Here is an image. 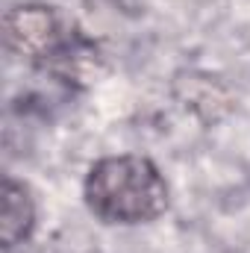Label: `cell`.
Returning a JSON list of instances; mask_svg holds the SVG:
<instances>
[{
	"label": "cell",
	"instance_id": "3",
	"mask_svg": "<svg viewBox=\"0 0 250 253\" xmlns=\"http://www.w3.org/2000/svg\"><path fill=\"white\" fill-rule=\"evenodd\" d=\"M36 227V203L30 191L15 180H3V206H0V239L3 248L21 245Z\"/></svg>",
	"mask_w": 250,
	"mask_h": 253
},
{
	"label": "cell",
	"instance_id": "2",
	"mask_svg": "<svg viewBox=\"0 0 250 253\" xmlns=\"http://www.w3.org/2000/svg\"><path fill=\"white\" fill-rule=\"evenodd\" d=\"M6 44L30 62L62 59L71 47L59 15L50 6H18L6 15Z\"/></svg>",
	"mask_w": 250,
	"mask_h": 253
},
{
	"label": "cell",
	"instance_id": "1",
	"mask_svg": "<svg viewBox=\"0 0 250 253\" xmlns=\"http://www.w3.org/2000/svg\"><path fill=\"white\" fill-rule=\"evenodd\" d=\"M85 203L106 224H144L165 212L168 186L144 156H106L85 177Z\"/></svg>",
	"mask_w": 250,
	"mask_h": 253
}]
</instances>
